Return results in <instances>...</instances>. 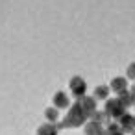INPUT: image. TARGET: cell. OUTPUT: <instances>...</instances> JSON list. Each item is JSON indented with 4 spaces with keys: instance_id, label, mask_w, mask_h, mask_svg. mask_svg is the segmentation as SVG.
<instances>
[{
    "instance_id": "1",
    "label": "cell",
    "mask_w": 135,
    "mask_h": 135,
    "mask_svg": "<svg viewBox=\"0 0 135 135\" xmlns=\"http://www.w3.org/2000/svg\"><path fill=\"white\" fill-rule=\"evenodd\" d=\"M87 120H89L87 115L83 113L80 102L76 100V102H72V105L69 107L67 115L63 117V120L57 122V128H59V129H65V128H81V126H85Z\"/></svg>"
},
{
    "instance_id": "2",
    "label": "cell",
    "mask_w": 135,
    "mask_h": 135,
    "mask_svg": "<svg viewBox=\"0 0 135 135\" xmlns=\"http://www.w3.org/2000/svg\"><path fill=\"white\" fill-rule=\"evenodd\" d=\"M104 111L107 113V117H109L111 120H115V122H117L122 115H126V113H128V107H126V105H124V104L115 96V98H107V100H105Z\"/></svg>"
},
{
    "instance_id": "3",
    "label": "cell",
    "mask_w": 135,
    "mask_h": 135,
    "mask_svg": "<svg viewBox=\"0 0 135 135\" xmlns=\"http://www.w3.org/2000/svg\"><path fill=\"white\" fill-rule=\"evenodd\" d=\"M69 89H70V93L76 100H80L87 94V83L81 76H72L70 81H69Z\"/></svg>"
},
{
    "instance_id": "4",
    "label": "cell",
    "mask_w": 135,
    "mask_h": 135,
    "mask_svg": "<svg viewBox=\"0 0 135 135\" xmlns=\"http://www.w3.org/2000/svg\"><path fill=\"white\" fill-rule=\"evenodd\" d=\"M78 102H80V105H81L83 113L87 115V118L91 120V118L94 117V113L98 111V102H96V98H94V96L85 94V96H83V98H80Z\"/></svg>"
},
{
    "instance_id": "5",
    "label": "cell",
    "mask_w": 135,
    "mask_h": 135,
    "mask_svg": "<svg viewBox=\"0 0 135 135\" xmlns=\"http://www.w3.org/2000/svg\"><path fill=\"white\" fill-rule=\"evenodd\" d=\"M118 126H120V129H122V133H133L135 131V115H131V113H126V115H122L118 120Z\"/></svg>"
},
{
    "instance_id": "6",
    "label": "cell",
    "mask_w": 135,
    "mask_h": 135,
    "mask_svg": "<svg viewBox=\"0 0 135 135\" xmlns=\"http://www.w3.org/2000/svg\"><path fill=\"white\" fill-rule=\"evenodd\" d=\"M83 133L85 135H107V128L100 122H94V120H87L85 126H83Z\"/></svg>"
},
{
    "instance_id": "7",
    "label": "cell",
    "mask_w": 135,
    "mask_h": 135,
    "mask_svg": "<svg viewBox=\"0 0 135 135\" xmlns=\"http://www.w3.org/2000/svg\"><path fill=\"white\" fill-rule=\"evenodd\" d=\"M128 87H129V85H128V78H124V76H117V78H113L111 83H109V89H111L117 96L122 94V93H126V91H129Z\"/></svg>"
},
{
    "instance_id": "8",
    "label": "cell",
    "mask_w": 135,
    "mask_h": 135,
    "mask_svg": "<svg viewBox=\"0 0 135 135\" xmlns=\"http://www.w3.org/2000/svg\"><path fill=\"white\" fill-rule=\"evenodd\" d=\"M52 102H54V107H57V109H69L70 107V98L65 91H57L54 94Z\"/></svg>"
},
{
    "instance_id": "9",
    "label": "cell",
    "mask_w": 135,
    "mask_h": 135,
    "mask_svg": "<svg viewBox=\"0 0 135 135\" xmlns=\"http://www.w3.org/2000/svg\"><path fill=\"white\" fill-rule=\"evenodd\" d=\"M61 129L57 128V124H52V122H45L37 128L35 135H57Z\"/></svg>"
},
{
    "instance_id": "10",
    "label": "cell",
    "mask_w": 135,
    "mask_h": 135,
    "mask_svg": "<svg viewBox=\"0 0 135 135\" xmlns=\"http://www.w3.org/2000/svg\"><path fill=\"white\" fill-rule=\"evenodd\" d=\"M109 93H111V89H109V85H98L96 89H94V98H96V102H105L107 98H109Z\"/></svg>"
},
{
    "instance_id": "11",
    "label": "cell",
    "mask_w": 135,
    "mask_h": 135,
    "mask_svg": "<svg viewBox=\"0 0 135 135\" xmlns=\"http://www.w3.org/2000/svg\"><path fill=\"white\" fill-rule=\"evenodd\" d=\"M45 117H46V120L48 122H52V124H57L59 122V109L57 107H46L45 109Z\"/></svg>"
},
{
    "instance_id": "12",
    "label": "cell",
    "mask_w": 135,
    "mask_h": 135,
    "mask_svg": "<svg viewBox=\"0 0 135 135\" xmlns=\"http://www.w3.org/2000/svg\"><path fill=\"white\" fill-rule=\"evenodd\" d=\"M91 120H94V122H100V124H104V126H107V124L111 122V118L107 117V113H105V111H100V109L94 113V117H93Z\"/></svg>"
},
{
    "instance_id": "13",
    "label": "cell",
    "mask_w": 135,
    "mask_h": 135,
    "mask_svg": "<svg viewBox=\"0 0 135 135\" xmlns=\"http://www.w3.org/2000/svg\"><path fill=\"white\" fill-rule=\"evenodd\" d=\"M105 128H107V135H126V133H122V129H120L118 122H115V120H111Z\"/></svg>"
},
{
    "instance_id": "14",
    "label": "cell",
    "mask_w": 135,
    "mask_h": 135,
    "mask_svg": "<svg viewBox=\"0 0 135 135\" xmlns=\"http://www.w3.org/2000/svg\"><path fill=\"white\" fill-rule=\"evenodd\" d=\"M117 98H118V100H120V102H122V104H124V105H126L128 109H129V107L133 105V98H131V93H129V91H126V93L118 94Z\"/></svg>"
},
{
    "instance_id": "15",
    "label": "cell",
    "mask_w": 135,
    "mask_h": 135,
    "mask_svg": "<svg viewBox=\"0 0 135 135\" xmlns=\"http://www.w3.org/2000/svg\"><path fill=\"white\" fill-rule=\"evenodd\" d=\"M126 78H128V80H135V61L128 67V70H126Z\"/></svg>"
},
{
    "instance_id": "16",
    "label": "cell",
    "mask_w": 135,
    "mask_h": 135,
    "mask_svg": "<svg viewBox=\"0 0 135 135\" xmlns=\"http://www.w3.org/2000/svg\"><path fill=\"white\" fill-rule=\"evenodd\" d=\"M129 93H131V98H133V104H135V83L129 87Z\"/></svg>"
},
{
    "instance_id": "17",
    "label": "cell",
    "mask_w": 135,
    "mask_h": 135,
    "mask_svg": "<svg viewBox=\"0 0 135 135\" xmlns=\"http://www.w3.org/2000/svg\"><path fill=\"white\" fill-rule=\"evenodd\" d=\"M131 135H135V131H133V133H131Z\"/></svg>"
},
{
    "instance_id": "18",
    "label": "cell",
    "mask_w": 135,
    "mask_h": 135,
    "mask_svg": "<svg viewBox=\"0 0 135 135\" xmlns=\"http://www.w3.org/2000/svg\"><path fill=\"white\" fill-rule=\"evenodd\" d=\"M133 107H135V104H133Z\"/></svg>"
}]
</instances>
